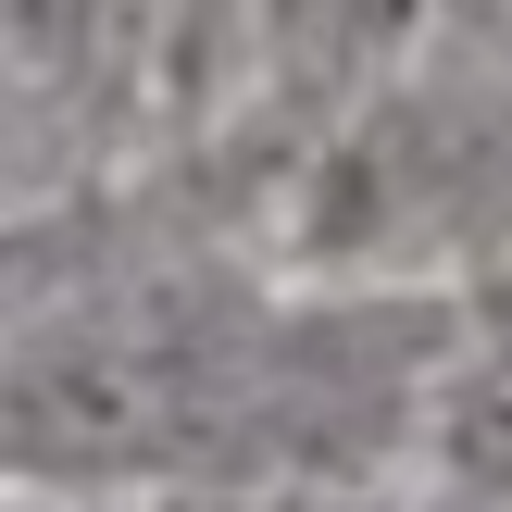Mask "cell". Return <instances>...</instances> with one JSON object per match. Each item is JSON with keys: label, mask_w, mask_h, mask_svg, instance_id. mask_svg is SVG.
<instances>
[{"label": "cell", "mask_w": 512, "mask_h": 512, "mask_svg": "<svg viewBox=\"0 0 512 512\" xmlns=\"http://www.w3.org/2000/svg\"><path fill=\"white\" fill-rule=\"evenodd\" d=\"M163 25H175V75H213V50H225V0H163Z\"/></svg>", "instance_id": "5"}, {"label": "cell", "mask_w": 512, "mask_h": 512, "mask_svg": "<svg viewBox=\"0 0 512 512\" xmlns=\"http://www.w3.org/2000/svg\"><path fill=\"white\" fill-rule=\"evenodd\" d=\"M125 38H138V0H0V75L38 100L113 88Z\"/></svg>", "instance_id": "3"}, {"label": "cell", "mask_w": 512, "mask_h": 512, "mask_svg": "<svg viewBox=\"0 0 512 512\" xmlns=\"http://www.w3.org/2000/svg\"><path fill=\"white\" fill-rule=\"evenodd\" d=\"M13 175H25V138H13V125H0V188H13Z\"/></svg>", "instance_id": "6"}, {"label": "cell", "mask_w": 512, "mask_h": 512, "mask_svg": "<svg viewBox=\"0 0 512 512\" xmlns=\"http://www.w3.org/2000/svg\"><path fill=\"white\" fill-rule=\"evenodd\" d=\"M325 450V338H288L225 275H88L0 325V475L163 488Z\"/></svg>", "instance_id": "1"}, {"label": "cell", "mask_w": 512, "mask_h": 512, "mask_svg": "<svg viewBox=\"0 0 512 512\" xmlns=\"http://www.w3.org/2000/svg\"><path fill=\"white\" fill-rule=\"evenodd\" d=\"M63 275H75V238H63V225H50V213H0V325H13L38 288H63Z\"/></svg>", "instance_id": "4"}, {"label": "cell", "mask_w": 512, "mask_h": 512, "mask_svg": "<svg viewBox=\"0 0 512 512\" xmlns=\"http://www.w3.org/2000/svg\"><path fill=\"white\" fill-rule=\"evenodd\" d=\"M425 0H250L263 75L288 88V113H350L375 75L413 50Z\"/></svg>", "instance_id": "2"}]
</instances>
